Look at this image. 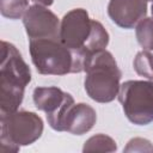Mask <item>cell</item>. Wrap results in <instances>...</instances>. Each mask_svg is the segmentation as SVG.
<instances>
[{"mask_svg": "<svg viewBox=\"0 0 153 153\" xmlns=\"http://www.w3.org/2000/svg\"><path fill=\"white\" fill-rule=\"evenodd\" d=\"M60 20L57 16L42 5H32L23 17V24L29 39H60Z\"/></svg>", "mask_w": 153, "mask_h": 153, "instance_id": "obj_8", "label": "cell"}, {"mask_svg": "<svg viewBox=\"0 0 153 153\" xmlns=\"http://www.w3.org/2000/svg\"><path fill=\"white\" fill-rule=\"evenodd\" d=\"M126 117L136 126L153 122V80H127L117 94Z\"/></svg>", "mask_w": 153, "mask_h": 153, "instance_id": "obj_6", "label": "cell"}, {"mask_svg": "<svg viewBox=\"0 0 153 153\" xmlns=\"http://www.w3.org/2000/svg\"><path fill=\"white\" fill-rule=\"evenodd\" d=\"M110 19L123 29H133L147 14V0H110Z\"/></svg>", "mask_w": 153, "mask_h": 153, "instance_id": "obj_9", "label": "cell"}, {"mask_svg": "<svg viewBox=\"0 0 153 153\" xmlns=\"http://www.w3.org/2000/svg\"><path fill=\"white\" fill-rule=\"evenodd\" d=\"M35 106L45 112L48 124L56 131H63L65 117L74 104L71 93L62 91L56 86L36 87L32 93Z\"/></svg>", "mask_w": 153, "mask_h": 153, "instance_id": "obj_7", "label": "cell"}, {"mask_svg": "<svg viewBox=\"0 0 153 153\" xmlns=\"http://www.w3.org/2000/svg\"><path fill=\"white\" fill-rule=\"evenodd\" d=\"M29 50L37 72L43 75H66L84 72L85 56L66 47L60 39H29Z\"/></svg>", "mask_w": 153, "mask_h": 153, "instance_id": "obj_3", "label": "cell"}, {"mask_svg": "<svg viewBox=\"0 0 153 153\" xmlns=\"http://www.w3.org/2000/svg\"><path fill=\"white\" fill-rule=\"evenodd\" d=\"M123 151L124 152H153V145L147 139L134 137L128 141Z\"/></svg>", "mask_w": 153, "mask_h": 153, "instance_id": "obj_15", "label": "cell"}, {"mask_svg": "<svg viewBox=\"0 0 153 153\" xmlns=\"http://www.w3.org/2000/svg\"><path fill=\"white\" fill-rule=\"evenodd\" d=\"M36 5H42V6H51L54 4V0H31Z\"/></svg>", "mask_w": 153, "mask_h": 153, "instance_id": "obj_16", "label": "cell"}, {"mask_svg": "<svg viewBox=\"0 0 153 153\" xmlns=\"http://www.w3.org/2000/svg\"><path fill=\"white\" fill-rule=\"evenodd\" d=\"M109 33L98 20L91 19L84 8L67 12L60 23V41L85 56L103 50L109 44Z\"/></svg>", "mask_w": 153, "mask_h": 153, "instance_id": "obj_1", "label": "cell"}, {"mask_svg": "<svg viewBox=\"0 0 153 153\" xmlns=\"http://www.w3.org/2000/svg\"><path fill=\"white\" fill-rule=\"evenodd\" d=\"M137 43L143 50H153V17H145L135 26Z\"/></svg>", "mask_w": 153, "mask_h": 153, "instance_id": "obj_12", "label": "cell"}, {"mask_svg": "<svg viewBox=\"0 0 153 153\" xmlns=\"http://www.w3.org/2000/svg\"><path fill=\"white\" fill-rule=\"evenodd\" d=\"M31 81V71L22 54L10 42L1 41L0 115L17 111Z\"/></svg>", "mask_w": 153, "mask_h": 153, "instance_id": "obj_2", "label": "cell"}, {"mask_svg": "<svg viewBox=\"0 0 153 153\" xmlns=\"http://www.w3.org/2000/svg\"><path fill=\"white\" fill-rule=\"evenodd\" d=\"M147 1H152V2H153V0H147Z\"/></svg>", "mask_w": 153, "mask_h": 153, "instance_id": "obj_18", "label": "cell"}, {"mask_svg": "<svg viewBox=\"0 0 153 153\" xmlns=\"http://www.w3.org/2000/svg\"><path fill=\"white\" fill-rule=\"evenodd\" d=\"M0 124L1 153H16L20 146L33 143L42 136L44 129L42 118L37 114L25 110L0 115Z\"/></svg>", "mask_w": 153, "mask_h": 153, "instance_id": "obj_5", "label": "cell"}, {"mask_svg": "<svg viewBox=\"0 0 153 153\" xmlns=\"http://www.w3.org/2000/svg\"><path fill=\"white\" fill-rule=\"evenodd\" d=\"M117 149L116 141L105 135L96 134L85 141L82 152H115Z\"/></svg>", "mask_w": 153, "mask_h": 153, "instance_id": "obj_11", "label": "cell"}, {"mask_svg": "<svg viewBox=\"0 0 153 153\" xmlns=\"http://www.w3.org/2000/svg\"><path fill=\"white\" fill-rule=\"evenodd\" d=\"M96 121L97 114L91 105L86 103H74L65 117L63 131L74 135H82L93 128Z\"/></svg>", "mask_w": 153, "mask_h": 153, "instance_id": "obj_10", "label": "cell"}, {"mask_svg": "<svg viewBox=\"0 0 153 153\" xmlns=\"http://www.w3.org/2000/svg\"><path fill=\"white\" fill-rule=\"evenodd\" d=\"M152 16H153V4H152Z\"/></svg>", "mask_w": 153, "mask_h": 153, "instance_id": "obj_17", "label": "cell"}, {"mask_svg": "<svg viewBox=\"0 0 153 153\" xmlns=\"http://www.w3.org/2000/svg\"><path fill=\"white\" fill-rule=\"evenodd\" d=\"M133 67L140 76L153 80V54L148 50H141L135 55Z\"/></svg>", "mask_w": 153, "mask_h": 153, "instance_id": "obj_14", "label": "cell"}, {"mask_svg": "<svg viewBox=\"0 0 153 153\" xmlns=\"http://www.w3.org/2000/svg\"><path fill=\"white\" fill-rule=\"evenodd\" d=\"M29 7V0H0V13L8 19L16 20L24 17Z\"/></svg>", "mask_w": 153, "mask_h": 153, "instance_id": "obj_13", "label": "cell"}, {"mask_svg": "<svg viewBox=\"0 0 153 153\" xmlns=\"http://www.w3.org/2000/svg\"><path fill=\"white\" fill-rule=\"evenodd\" d=\"M84 87L87 96L98 103L112 102L120 91L122 72L106 49L88 55L84 63Z\"/></svg>", "mask_w": 153, "mask_h": 153, "instance_id": "obj_4", "label": "cell"}]
</instances>
